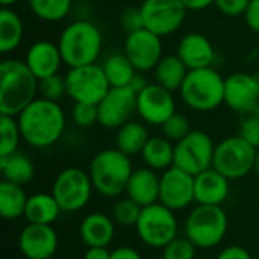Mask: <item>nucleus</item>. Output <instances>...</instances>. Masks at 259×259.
I'll use <instances>...</instances> for the list:
<instances>
[{"label":"nucleus","instance_id":"4468645a","mask_svg":"<svg viewBox=\"0 0 259 259\" xmlns=\"http://www.w3.org/2000/svg\"><path fill=\"white\" fill-rule=\"evenodd\" d=\"M97 108L99 124L117 131L137 114V93L131 87H111Z\"/></svg>","mask_w":259,"mask_h":259},{"label":"nucleus","instance_id":"7c9ffc66","mask_svg":"<svg viewBox=\"0 0 259 259\" xmlns=\"http://www.w3.org/2000/svg\"><path fill=\"white\" fill-rule=\"evenodd\" d=\"M111 87H129L137 74L135 67L124 53H111L102 64Z\"/></svg>","mask_w":259,"mask_h":259},{"label":"nucleus","instance_id":"5701e85b","mask_svg":"<svg viewBox=\"0 0 259 259\" xmlns=\"http://www.w3.org/2000/svg\"><path fill=\"white\" fill-rule=\"evenodd\" d=\"M79 237L88 247H108L115 237V222L103 212H91L82 219Z\"/></svg>","mask_w":259,"mask_h":259},{"label":"nucleus","instance_id":"39448f33","mask_svg":"<svg viewBox=\"0 0 259 259\" xmlns=\"http://www.w3.org/2000/svg\"><path fill=\"white\" fill-rule=\"evenodd\" d=\"M225 79L214 67L190 70L181 90L185 106L196 112H211L225 105Z\"/></svg>","mask_w":259,"mask_h":259},{"label":"nucleus","instance_id":"f704fd0d","mask_svg":"<svg viewBox=\"0 0 259 259\" xmlns=\"http://www.w3.org/2000/svg\"><path fill=\"white\" fill-rule=\"evenodd\" d=\"M67 94V87H65V77L58 74L39 79L38 83V97H42L46 100L52 102H59L64 96Z\"/></svg>","mask_w":259,"mask_h":259},{"label":"nucleus","instance_id":"9d476101","mask_svg":"<svg viewBox=\"0 0 259 259\" xmlns=\"http://www.w3.org/2000/svg\"><path fill=\"white\" fill-rule=\"evenodd\" d=\"M64 77L67 96L74 103L99 105L111 90V83L102 65H99L97 62L73 67L65 73Z\"/></svg>","mask_w":259,"mask_h":259},{"label":"nucleus","instance_id":"f03ea898","mask_svg":"<svg viewBox=\"0 0 259 259\" xmlns=\"http://www.w3.org/2000/svg\"><path fill=\"white\" fill-rule=\"evenodd\" d=\"M39 80L21 59L0 64V114L17 117L38 97Z\"/></svg>","mask_w":259,"mask_h":259},{"label":"nucleus","instance_id":"4be33fe9","mask_svg":"<svg viewBox=\"0 0 259 259\" xmlns=\"http://www.w3.org/2000/svg\"><path fill=\"white\" fill-rule=\"evenodd\" d=\"M161 176L149 167L135 168L126 185V196L141 208L159 202Z\"/></svg>","mask_w":259,"mask_h":259},{"label":"nucleus","instance_id":"c9c22d12","mask_svg":"<svg viewBox=\"0 0 259 259\" xmlns=\"http://www.w3.org/2000/svg\"><path fill=\"white\" fill-rule=\"evenodd\" d=\"M161 129H162V135H164L165 138H168L171 143L181 141L182 138H185V137L193 131L191 126H190V120H188L185 115L179 114V112L173 114V115L161 126Z\"/></svg>","mask_w":259,"mask_h":259},{"label":"nucleus","instance_id":"2eb2a0df","mask_svg":"<svg viewBox=\"0 0 259 259\" xmlns=\"http://www.w3.org/2000/svg\"><path fill=\"white\" fill-rule=\"evenodd\" d=\"M137 114L149 126H162L176 114V100L173 93L155 83H149L137 94Z\"/></svg>","mask_w":259,"mask_h":259},{"label":"nucleus","instance_id":"58836bf2","mask_svg":"<svg viewBox=\"0 0 259 259\" xmlns=\"http://www.w3.org/2000/svg\"><path fill=\"white\" fill-rule=\"evenodd\" d=\"M238 135L244 138L256 150L259 149V112L243 115L240 121Z\"/></svg>","mask_w":259,"mask_h":259},{"label":"nucleus","instance_id":"ea45409f","mask_svg":"<svg viewBox=\"0 0 259 259\" xmlns=\"http://www.w3.org/2000/svg\"><path fill=\"white\" fill-rule=\"evenodd\" d=\"M120 24L126 30V33L143 29L144 27V20H143L141 8H135V6L126 8L120 15Z\"/></svg>","mask_w":259,"mask_h":259},{"label":"nucleus","instance_id":"f8f14e48","mask_svg":"<svg viewBox=\"0 0 259 259\" xmlns=\"http://www.w3.org/2000/svg\"><path fill=\"white\" fill-rule=\"evenodd\" d=\"M140 8L144 27L161 38L178 32L188 12L182 0H144Z\"/></svg>","mask_w":259,"mask_h":259},{"label":"nucleus","instance_id":"473e14b6","mask_svg":"<svg viewBox=\"0 0 259 259\" xmlns=\"http://www.w3.org/2000/svg\"><path fill=\"white\" fill-rule=\"evenodd\" d=\"M23 140L17 117L0 114V156H9L18 152V144Z\"/></svg>","mask_w":259,"mask_h":259},{"label":"nucleus","instance_id":"3c124183","mask_svg":"<svg viewBox=\"0 0 259 259\" xmlns=\"http://www.w3.org/2000/svg\"><path fill=\"white\" fill-rule=\"evenodd\" d=\"M253 77H255V82H256V87H258V91H259V71L253 74Z\"/></svg>","mask_w":259,"mask_h":259},{"label":"nucleus","instance_id":"603ef678","mask_svg":"<svg viewBox=\"0 0 259 259\" xmlns=\"http://www.w3.org/2000/svg\"><path fill=\"white\" fill-rule=\"evenodd\" d=\"M49 259H56V258H55V256H52V258H49Z\"/></svg>","mask_w":259,"mask_h":259},{"label":"nucleus","instance_id":"a19ab883","mask_svg":"<svg viewBox=\"0 0 259 259\" xmlns=\"http://www.w3.org/2000/svg\"><path fill=\"white\" fill-rule=\"evenodd\" d=\"M250 0H215L217 9L226 17H240L244 14Z\"/></svg>","mask_w":259,"mask_h":259},{"label":"nucleus","instance_id":"c756f323","mask_svg":"<svg viewBox=\"0 0 259 259\" xmlns=\"http://www.w3.org/2000/svg\"><path fill=\"white\" fill-rule=\"evenodd\" d=\"M29 196L21 185L2 181L0 182V215L5 220H17L24 217Z\"/></svg>","mask_w":259,"mask_h":259},{"label":"nucleus","instance_id":"ddd939ff","mask_svg":"<svg viewBox=\"0 0 259 259\" xmlns=\"http://www.w3.org/2000/svg\"><path fill=\"white\" fill-rule=\"evenodd\" d=\"M123 53L129 58L137 71H153L164 56L162 38L146 27L131 32L124 39Z\"/></svg>","mask_w":259,"mask_h":259},{"label":"nucleus","instance_id":"a211bd4d","mask_svg":"<svg viewBox=\"0 0 259 259\" xmlns=\"http://www.w3.org/2000/svg\"><path fill=\"white\" fill-rule=\"evenodd\" d=\"M59 238L52 225L27 223L18 235V249L26 259H49L55 256Z\"/></svg>","mask_w":259,"mask_h":259},{"label":"nucleus","instance_id":"49530a36","mask_svg":"<svg viewBox=\"0 0 259 259\" xmlns=\"http://www.w3.org/2000/svg\"><path fill=\"white\" fill-rule=\"evenodd\" d=\"M188 11H203L215 3V0H182Z\"/></svg>","mask_w":259,"mask_h":259},{"label":"nucleus","instance_id":"7ed1b4c3","mask_svg":"<svg viewBox=\"0 0 259 259\" xmlns=\"http://www.w3.org/2000/svg\"><path fill=\"white\" fill-rule=\"evenodd\" d=\"M58 47L68 68L96 64L102 55L103 36L93 21L76 20L62 29L58 38Z\"/></svg>","mask_w":259,"mask_h":259},{"label":"nucleus","instance_id":"1a4fd4ad","mask_svg":"<svg viewBox=\"0 0 259 259\" xmlns=\"http://www.w3.org/2000/svg\"><path fill=\"white\" fill-rule=\"evenodd\" d=\"M94 187L90 173L80 167L61 170L52 185V194L62 212H77L91 200Z\"/></svg>","mask_w":259,"mask_h":259},{"label":"nucleus","instance_id":"bb28decb","mask_svg":"<svg viewBox=\"0 0 259 259\" xmlns=\"http://www.w3.org/2000/svg\"><path fill=\"white\" fill-rule=\"evenodd\" d=\"M149 138H150V135L146 127V123L131 120L117 129L115 147L132 158L135 155H141Z\"/></svg>","mask_w":259,"mask_h":259},{"label":"nucleus","instance_id":"c03bdc74","mask_svg":"<svg viewBox=\"0 0 259 259\" xmlns=\"http://www.w3.org/2000/svg\"><path fill=\"white\" fill-rule=\"evenodd\" d=\"M111 259H143L138 250L129 246H121L111 250Z\"/></svg>","mask_w":259,"mask_h":259},{"label":"nucleus","instance_id":"0eeeda50","mask_svg":"<svg viewBox=\"0 0 259 259\" xmlns=\"http://www.w3.org/2000/svg\"><path fill=\"white\" fill-rule=\"evenodd\" d=\"M135 229L143 244L162 250L168 243L178 238L179 223L173 209L156 202L141 209Z\"/></svg>","mask_w":259,"mask_h":259},{"label":"nucleus","instance_id":"4c0bfd02","mask_svg":"<svg viewBox=\"0 0 259 259\" xmlns=\"http://www.w3.org/2000/svg\"><path fill=\"white\" fill-rule=\"evenodd\" d=\"M71 117L76 126L91 127L99 123V108L91 103H74L71 109Z\"/></svg>","mask_w":259,"mask_h":259},{"label":"nucleus","instance_id":"20e7f679","mask_svg":"<svg viewBox=\"0 0 259 259\" xmlns=\"http://www.w3.org/2000/svg\"><path fill=\"white\" fill-rule=\"evenodd\" d=\"M131 156L114 149H103L90 162V178L94 190L108 199L120 197L126 191L131 175L134 173Z\"/></svg>","mask_w":259,"mask_h":259},{"label":"nucleus","instance_id":"8fccbe9b","mask_svg":"<svg viewBox=\"0 0 259 259\" xmlns=\"http://www.w3.org/2000/svg\"><path fill=\"white\" fill-rule=\"evenodd\" d=\"M253 171L256 173V176L259 178V149L258 152H256V159H255V168H253Z\"/></svg>","mask_w":259,"mask_h":259},{"label":"nucleus","instance_id":"412c9836","mask_svg":"<svg viewBox=\"0 0 259 259\" xmlns=\"http://www.w3.org/2000/svg\"><path fill=\"white\" fill-rule=\"evenodd\" d=\"M229 179L215 168H208L194 176V196L197 205L222 206L231 193Z\"/></svg>","mask_w":259,"mask_h":259},{"label":"nucleus","instance_id":"6e6552de","mask_svg":"<svg viewBox=\"0 0 259 259\" xmlns=\"http://www.w3.org/2000/svg\"><path fill=\"white\" fill-rule=\"evenodd\" d=\"M256 149L240 135L228 137L215 144L212 168L220 171L229 181L246 178L255 168Z\"/></svg>","mask_w":259,"mask_h":259},{"label":"nucleus","instance_id":"f3484780","mask_svg":"<svg viewBox=\"0 0 259 259\" xmlns=\"http://www.w3.org/2000/svg\"><path fill=\"white\" fill-rule=\"evenodd\" d=\"M225 105L241 115L259 112V91L253 74L237 71L225 79Z\"/></svg>","mask_w":259,"mask_h":259},{"label":"nucleus","instance_id":"aec40b11","mask_svg":"<svg viewBox=\"0 0 259 259\" xmlns=\"http://www.w3.org/2000/svg\"><path fill=\"white\" fill-rule=\"evenodd\" d=\"M176 55L184 61L188 70L212 67L215 61V49L212 42L200 32L185 33L178 44Z\"/></svg>","mask_w":259,"mask_h":259},{"label":"nucleus","instance_id":"2f4dec72","mask_svg":"<svg viewBox=\"0 0 259 259\" xmlns=\"http://www.w3.org/2000/svg\"><path fill=\"white\" fill-rule=\"evenodd\" d=\"M30 12L47 23L65 20L73 8V0H27Z\"/></svg>","mask_w":259,"mask_h":259},{"label":"nucleus","instance_id":"a18cd8bd","mask_svg":"<svg viewBox=\"0 0 259 259\" xmlns=\"http://www.w3.org/2000/svg\"><path fill=\"white\" fill-rule=\"evenodd\" d=\"M83 259H111V250L108 247H88Z\"/></svg>","mask_w":259,"mask_h":259},{"label":"nucleus","instance_id":"a878e982","mask_svg":"<svg viewBox=\"0 0 259 259\" xmlns=\"http://www.w3.org/2000/svg\"><path fill=\"white\" fill-rule=\"evenodd\" d=\"M188 71H190L188 67L175 53V55L162 56V59L158 62V65L153 70V76H155V80L158 85L175 93V91L181 90Z\"/></svg>","mask_w":259,"mask_h":259},{"label":"nucleus","instance_id":"72a5a7b5","mask_svg":"<svg viewBox=\"0 0 259 259\" xmlns=\"http://www.w3.org/2000/svg\"><path fill=\"white\" fill-rule=\"evenodd\" d=\"M141 209L143 208L138 203H135L132 199L126 196L123 199H118L114 203L111 217L115 222V225L121 228H132V226L135 228L141 215Z\"/></svg>","mask_w":259,"mask_h":259},{"label":"nucleus","instance_id":"37998d69","mask_svg":"<svg viewBox=\"0 0 259 259\" xmlns=\"http://www.w3.org/2000/svg\"><path fill=\"white\" fill-rule=\"evenodd\" d=\"M215 259H253L250 252L243 246H228L225 247Z\"/></svg>","mask_w":259,"mask_h":259},{"label":"nucleus","instance_id":"9b49d317","mask_svg":"<svg viewBox=\"0 0 259 259\" xmlns=\"http://www.w3.org/2000/svg\"><path fill=\"white\" fill-rule=\"evenodd\" d=\"M215 144L212 138L199 129H193L185 138L175 143V165L193 176L212 167Z\"/></svg>","mask_w":259,"mask_h":259},{"label":"nucleus","instance_id":"423d86ee","mask_svg":"<svg viewBox=\"0 0 259 259\" xmlns=\"http://www.w3.org/2000/svg\"><path fill=\"white\" fill-rule=\"evenodd\" d=\"M228 214L222 206L197 205L185 220V237L197 249H214L226 237Z\"/></svg>","mask_w":259,"mask_h":259},{"label":"nucleus","instance_id":"cd10ccee","mask_svg":"<svg viewBox=\"0 0 259 259\" xmlns=\"http://www.w3.org/2000/svg\"><path fill=\"white\" fill-rule=\"evenodd\" d=\"M24 36L21 17L12 8L0 9V53L8 55L18 49Z\"/></svg>","mask_w":259,"mask_h":259},{"label":"nucleus","instance_id":"09e8293b","mask_svg":"<svg viewBox=\"0 0 259 259\" xmlns=\"http://www.w3.org/2000/svg\"><path fill=\"white\" fill-rule=\"evenodd\" d=\"M20 0H0L2 8H12L14 5H17Z\"/></svg>","mask_w":259,"mask_h":259},{"label":"nucleus","instance_id":"393cba45","mask_svg":"<svg viewBox=\"0 0 259 259\" xmlns=\"http://www.w3.org/2000/svg\"><path fill=\"white\" fill-rule=\"evenodd\" d=\"M62 209L59 208L56 199L50 193H36L29 196L24 219L27 223L35 225H53L61 215Z\"/></svg>","mask_w":259,"mask_h":259},{"label":"nucleus","instance_id":"e433bc0d","mask_svg":"<svg viewBox=\"0 0 259 259\" xmlns=\"http://www.w3.org/2000/svg\"><path fill=\"white\" fill-rule=\"evenodd\" d=\"M196 250L197 247L187 238H175L171 243H168L162 249V259H196Z\"/></svg>","mask_w":259,"mask_h":259},{"label":"nucleus","instance_id":"c85d7f7f","mask_svg":"<svg viewBox=\"0 0 259 259\" xmlns=\"http://www.w3.org/2000/svg\"><path fill=\"white\" fill-rule=\"evenodd\" d=\"M0 171L3 181L24 187L33 179L35 165L27 155L15 152L9 156H0Z\"/></svg>","mask_w":259,"mask_h":259},{"label":"nucleus","instance_id":"79ce46f5","mask_svg":"<svg viewBox=\"0 0 259 259\" xmlns=\"http://www.w3.org/2000/svg\"><path fill=\"white\" fill-rule=\"evenodd\" d=\"M244 21L252 32L259 33V0H250L244 14Z\"/></svg>","mask_w":259,"mask_h":259},{"label":"nucleus","instance_id":"6ab92c4d","mask_svg":"<svg viewBox=\"0 0 259 259\" xmlns=\"http://www.w3.org/2000/svg\"><path fill=\"white\" fill-rule=\"evenodd\" d=\"M23 61L38 80L58 74L64 64L58 42L49 39H38L32 42Z\"/></svg>","mask_w":259,"mask_h":259},{"label":"nucleus","instance_id":"de8ad7c7","mask_svg":"<svg viewBox=\"0 0 259 259\" xmlns=\"http://www.w3.org/2000/svg\"><path fill=\"white\" fill-rule=\"evenodd\" d=\"M149 85V82H147V77H146V73H140V71H137V74L134 76V79H132V82H131V88L138 94L140 91H143L146 87Z\"/></svg>","mask_w":259,"mask_h":259},{"label":"nucleus","instance_id":"b1692460","mask_svg":"<svg viewBox=\"0 0 259 259\" xmlns=\"http://www.w3.org/2000/svg\"><path fill=\"white\" fill-rule=\"evenodd\" d=\"M140 156L146 167L155 171H165L175 165V144L164 135L150 137Z\"/></svg>","mask_w":259,"mask_h":259},{"label":"nucleus","instance_id":"f257e3e1","mask_svg":"<svg viewBox=\"0 0 259 259\" xmlns=\"http://www.w3.org/2000/svg\"><path fill=\"white\" fill-rule=\"evenodd\" d=\"M17 121L23 141L33 149H47L56 144L67 126V117L59 102L36 97L18 115Z\"/></svg>","mask_w":259,"mask_h":259},{"label":"nucleus","instance_id":"dca6fc26","mask_svg":"<svg viewBox=\"0 0 259 259\" xmlns=\"http://www.w3.org/2000/svg\"><path fill=\"white\" fill-rule=\"evenodd\" d=\"M159 202L167 208L182 211L196 202L194 196V176L178 168L176 165L162 171Z\"/></svg>","mask_w":259,"mask_h":259}]
</instances>
